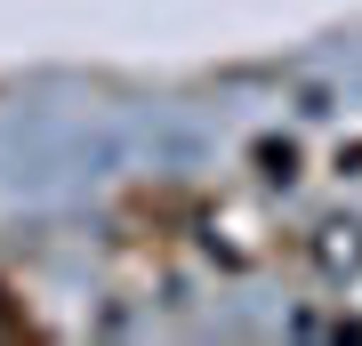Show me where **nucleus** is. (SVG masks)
I'll use <instances>...</instances> for the list:
<instances>
[{
  "label": "nucleus",
  "instance_id": "f257e3e1",
  "mask_svg": "<svg viewBox=\"0 0 362 346\" xmlns=\"http://www.w3.org/2000/svg\"><path fill=\"white\" fill-rule=\"evenodd\" d=\"M0 338H25V322H16V314H0Z\"/></svg>",
  "mask_w": 362,
  "mask_h": 346
}]
</instances>
